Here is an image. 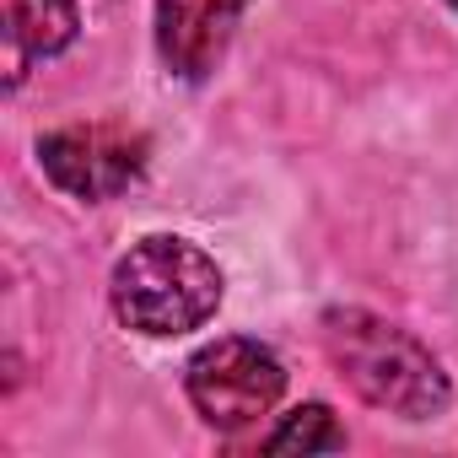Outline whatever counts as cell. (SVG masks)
<instances>
[{"label":"cell","mask_w":458,"mask_h":458,"mask_svg":"<svg viewBox=\"0 0 458 458\" xmlns=\"http://www.w3.org/2000/svg\"><path fill=\"white\" fill-rule=\"evenodd\" d=\"M324 345L329 361L340 367V377L377 410L388 415H437L453 388L442 361L399 324L367 313V308H329L324 313Z\"/></svg>","instance_id":"1"},{"label":"cell","mask_w":458,"mask_h":458,"mask_svg":"<svg viewBox=\"0 0 458 458\" xmlns=\"http://www.w3.org/2000/svg\"><path fill=\"white\" fill-rule=\"evenodd\" d=\"M114 313L124 329L167 340L199 329L221 308V270L189 238H140L114 265Z\"/></svg>","instance_id":"2"},{"label":"cell","mask_w":458,"mask_h":458,"mask_svg":"<svg viewBox=\"0 0 458 458\" xmlns=\"http://www.w3.org/2000/svg\"><path fill=\"white\" fill-rule=\"evenodd\" d=\"M183 388H189V404L199 410L205 426L243 431V426H254L259 415L276 410V399L286 388V367H281V356L270 345L233 335V340L205 345L189 361Z\"/></svg>","instance_id":"3"},{"label":"cell","mask_w":458,"mask_h":458,"mask_svg":"<svg viewBox=\"0 0 458 458\" xmlns=\"http://www.w3.org/2000/svg\"><path fill=\"white\" fill-rule=\"evenodd\" d=\"M38 162L55 178V189L76 199H114L124 194L146 167V135L124 124H71L38 140Z\"/></svg>","instance_id":"4"},{"label":"cell","mask_w":458,"mask_h":458,"mask_svg":"<svg viewBox=\"0 0 458 458\" xmlns=\"http://www.w3.org/2000/svg\"><path fill=\"white\" fill-rule=\"evenodd\" d=\"M249 0H157V55L178 81H205Z\"/></svg>","instance_id":"5"},{"label":"cell","mask_w":458,"mask_h":458,"mask_svg":"<svg viewBox=\"0 0 458 458\" xmlns=\"http://www.w3.org/2000/svg\"><path fill=\"white\" fill-rule=\"evenodd\" d=\"M76 28V0H6V87H17L33 60L60 55Z\"/></svg>","instance_id":"6"},{"label":"cell","mask_w":458,"mask_h":458,"mask_svg":"<svg viewBox=\"0 0 458 458\" xmlns=\"http://www.w3.org/2000/svg\"><path fill=\"white\" fill-rule=\"evenodd\" d=\"M270 453H340L345 447V426L335 420L329 404H297L270 437H265Z\"/></svg>","instance_id":"7"},{"label":"cell","mask_w":458,"mask_h":458,"mask_svg":"<svg viewBox=\"0 0 458 458\" xmlns=\"http://www.w3.org/2000/svg\"><path fill=\"white\" fill-rule=\"evenodd\" d=\"M447 6H453V12H458V0H447Z\"/></svg>","instance_id":"8"}]
</instances>
